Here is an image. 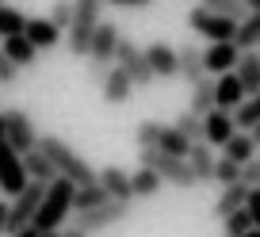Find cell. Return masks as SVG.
I'll use <instances>...</instances> for the list:
<instances>
[{
    "label": "cell",
    "instance_id": "48",
    "mask_svg": "<svg viewBox=\"0 0 260 237\" xmlns=\"http://www.w3.org/2000/svg\"><path fill=\"white\" fill-rule=\"evenodd\" d=\"M42 237H61V233H57V229H50V233H42Z\"/></svg>",
    "mask_w": 260,
    "mask_h": 237
},
{
    "label": "cell",
    "instance_id": "3",
    "mask_svg": "<svg viewBox=\"0 0 260 237\" xmlns=\"http://www.w3.org/2000/svg\"><path fill=\"white\" fill-rule=\"evenodd\" d=\"M138 161H142V168L157 172L161 184H172V188H195V172H191V164H187V157L161 153V149H138Z\"/></svg>",
    "mask_w": 260,
    "mask_h": 237
},
{
    "label": "cell",
    "instance_id": "50",
    "mask_svg": "<svg viewBox=\"0 0 260 237\" xmlns=\"http://www.w3.org/2000/svg\"><path fill=\"white\" fill-rule=\"evenodd\" d=\"M226 237H230V233H226Z\"/></svg>",
    "mask_w": 260,
    "mask_h": 237
},
{
    "label": "cell",
    "instance_id": "45",
    "mask_svg": "<svg viewBox=\"0 0 260 237\" xmlns=\"http://www.w3.org/2000/svg\"><path fill=\"white\" fill-rule=\"evenodd\" d=\"M249 134H252V142H256V146H260V123H256V126H252V130H249Z\"/></svg>",
    "mask_w": 260,
    "mask_h": 237
},
{
    "label": "cell",
    "instance_id": "39",
    "mask_svg": "<svg viewBox=\"0 0 260 237\" xmlns=\"http://www.w3.org/2000/svg\"><path fill=\"white\" fill-rule=\"evenodd\" d=\"M245 211H249L252 226L260 229V188H249V199H245Z\"/></svg>",
    "mask_w": 260,
    "mask_h": 237
},
{
    "label": "cell",
    "instance_id": "23",
    "mask_svg": "<svg viewBox=\"0 0 260 237\" xmlns=\"http://www.w3.org/2000/svg\"><path fill=\"white\" fill-rule=\"evenodd\" d=\"M256 149H260V146L252 142V134H249V130H237L234 138H230L226 146H222V157H226V161H234V164H241V168H245V164H249L252 157H256Z\"/></svg>",
    "mask_w": 260,
    "mask_h": 237
},
{
    "label": "cell",
    "instance_id": "4",
    "mask_svg": "<svg viewBox=\"0 0 260 237\" xmlns=\"http://www.w3.org/2000/svg\"><path fill=\"white\" fill-rule=\"evenodd\" d=\"M100 8H104V0H73V27H69V54L73 57H88L92 35L104 23Z\"/></svg>",
    "mask_w": 260,
    "mask_h": 237
},
{
    "label": "cell",
    "instance_id": "43",
    "mask_svg": "<svg viewBox=\"0 0 260 237\" xmlns=\"http://www.w3.org/2000/svg\"><path fill=\"white\" fill-rule=\"evenodd\" d=\"M8 229V199H0V233Z\"/></svg>",
    "mask_w": 260,
    "mask_h": 237
},
{
    "label": "cell",
    "instance_id": "40",
    "mask_svg": "<svg viewBox=\"0 0 260 237\" xmlns=\"http://www.w3.org/2000/svg\"><path fill=\"white\" fill-rule=\"evenodd\" d=\"M16 77H19V69L12 65V61H8V54L0 50V84H12V81H16Z\"/></svg>",
    "mask_w": 260,
    "mask_h": 237
},
{
    "label": "cell",
    "instance_id": "44",
    "mask_svg": "<svg viewBox=\"0 0 260 237\" xmlns=\"http://www.w3.org/2000/svg\"><path fill=\"white\" fill-rule=\"evenodd\" d=\"M245 8H249V12H260V0H245Z\"/></svg>",
    "mask_w": 260,
    "mask_h": 237
},
{
    "label": "cell",
    "instance_id": "29",
    "mask_svg": "<svg viewBox=\"0 0 260 237\" xmlns=\"http://www.w3.org/2000/svg\"><path fill=\"white\" fill-rule=\"evenodd\" d=\"M104 203H107V191L100 188V180H96V184H84V188L73 191V214L96 211V207H104Z\"/></svg>",
    "mask_w": 260,
    "mask_h": 237
},
{
    "label": "cell",
    "instance_id": "14",
    "mask_svg": "<svg viewBox=\"0 0 260 237\" xmlns=\"http://www.w3.org/2000/svg\"><path fill=\"white\" fill-rule=\"evenodd\" d=\"M119 27L115 23H100V31L92 35V46H88V61H96V65H111L115 61V46H119Z\"/></svg>",
    "mask_w": 260,
    "mask_h": 237
},
{
    "label": "cell",
    "instance_id": "27",
    "mask_svg": "<svg viewBox=\"0 0 260 237\" xmlns=\"http://www.w3.org/2000/svg\"><path fill=\"white\" fill-rule=\"evenodd\" d=\"M214 107H218V104H214V81H207V77H203V81H195L191 84V104H187V111L203 119V115H211Z\"/></svg>",
    "mask_w": 260,
    "mask_h": 237
},
{
    "label": "cell",
    "instance_id": "32",
    "mask_svg": "<svg viewBox=\"0 0 260 237\" xmlns=\"http://www.w3.org/2000/svg\"><path fill=\"white\" fill-rule=\"evenodd\" d=\"M199 8H207V12H218V16H226V19H237V23H241V19L249 16L245 0H199Z\"/></svg>",
    "mask_w": 260,
    "mask_h": 237
},
{
    "label": "cell",
    "instance_id": "34",
    "mask_svg": "<svg viewBox=\"0 0 260 237\" xmlns=\"http://www.w3.org/2000/svg\"><path fill=\"white\" fill-rule=\"evenodd\" d=\"M172 126H176L187 142H203V119H199V115L184 111V115H176V123H172Z\"/></svg>",
    "mask_w": 260,
    "mask_h": 237
},
{
    "label": "cell",
    "instance_id": "21",
    "mask_svg": "<svg viewBox=\"0 0 260 237\" xmlns=\"http://www.w3.org/2000/svg\"><path fill=\"white\" fill-rule=\"evenodd\" d=\"M23 35H27V42H31L35 50H54L57 42H61V31L50 23V16L46 19H27Z\"/></svg>",
    "mask_w": 260,
    "mask_h": 237
},
{
    "label": "cell",
    "instance_id": "36",
    "mask_svg": "<svg viewBox=\"0 0 260 237\" xmlns=\"http://www.w3.org/2000/svg\"><path fill=\"white\" fill-rule=\"evenodd\" d=\"M50 23L57 31H69L73 27V0H54V8H50Z\"/></svg>",
    "mask_w": 260,
    "mask_h": 237
},
{
    "label": "cell",
    "instance_id": "31",
    "mask_svg": "<svg viewBox=\"0 0 260 237\" xmlns=\"http://www.w3.org/2000/svg\"><path fill=\"white\" fill-rule=\"evenodd\" d=\"M27 27V16L19 8H12V4H0V42L12 39V35H23Z\"/></svg>",
    "mask_w": 260,
    "mask_h": 237
},
{
    "label": "cell",
    "instance_id": "25",
    "mask_svg": "<svg viewBox=\"0 0 260 237\" xmlns=\"http://www.w3.org/2000/svg\"><path fill=\"white\" fill-rule=\"evenodd\" d=\"M245 199H249V184H230V188H222L218 203H214V218L226 222L234 211H241V207H245Z\"/></svg>",
    "mask_w": 260,
    "mask_h": 237
},
{
    "label": "cell",
    "instance_id": "9",
    "mask_svg": "<svg viewBox=\"0 0 260 237\" xmlns=\"http://www.w3.org/2000/svg\"><path fill=\"white\" fill-rule=\"evenodd\" d=\"M130 214V203H115V199H107L104 207H96V211H84L77 214L73 229H81V233H104V229L119 226V222H126Z\"/></svg>",
    "mask_w": 260,
    "mask_h": 237
},
{
    "label": "cell",
    "instance_id": "8",
    "mask_svg": "<svg viewBox=\"0 0 260 237\" xmlns=\"http://www.w3.org/2000/svg\"><path fill=\"white\" fill-rule=\"evenodd\" d=\"M115 61H119V69H126V73H130L134 88H149V84L157 81L153 69H149V61H146V50L134 46L130 39H119V46H115Z\"/></svg>",
    "mask_w": 260,
    "mask_h": 237
},
{
    "label": "cell",
    "instance_id": "49",
    "mask_svg": "<svg viewBox=\"0 0 260 237\" xmlns=\"http://www.w3.org/2000/svg\"><path fill=\"white\" fill-rule=\"evenodd\" d=\"M0 4H4V0H0Z\"/></svg>",
    "mask_w": 260,
    "mask_h": 237
},
{
    "label": "cell",
    "instance_id": "18",
    "mask_svg": "<svg viewBox=\"0 0 260 237\" xmlns=\"http://www.w3.org/2000/svg\"><path fill=\"white\" fill-rule=\"evenodd\" d=\"M176 65H180V77H184L187 84L203 81L207 65H203V50L195 46V42H184V46H176Z\"/></svg>",
    "mask_w": 260,
    "mask_h": 237
},
{
    "label": "cell",
    "instance_id": "11",
    "mask_svg": "<svg viewBox=\"0 0 260 237\" xmlns=\"http://www.w3.org/2000/svg\"><path fill=\"white\" fill-rule=\"evenodd\" d=\"M4 138H8V146L16 149L19 157H23V153H31V149H39V134H35L31 115H27V111H19V107L4 111Z\"/></svg>",
    "mask_w": 260,
    "mask_h": 237
},
{
    "label": "cell",
    "instance_id": "15",
    "mask_svg": "<svg viewBox=\"0 0 260 237\" xmlns=\"http://www.w3.org/2000/svg\"><path fill=\"white\" fill-rule=\"evenodd\" d=\"M96 180H100V188L107 191V199H115V203H130V199H134V191H130V172L119 168V164L100 168Z\"/></svg>",
    "mask_w": 260,
    "mask_h": 237
},
{
    "label": "cell",
    "instance_id": "30",
    "mask_svg": "<svg viewBox=\"0 0 260 237\" xmlns=\"http://www.w3.org/2000/svg\"><path fill=\"white\" fill-rule=\"evenodd\" d=\"M130 191H134V199H153L161 191V176L138 164V172H130Z\"/></svg>",
    "mask_w": 260,
    "mask_h": 237
},
{
    "label": "cell",
    "instance_id": "24",
    "mask_svg": "<svg viewBox=\"0 0 260 237\" xmlns=\"http://www.w3.org/2000/svg\"><path fill=\"white\" fill-rule=\"evenodd\" d=\"M23 172H27V180H39V184H46V188L57 180V168L46 161V153H42V149L23 153Z\"/></svg>",
    "mask_w": 260,
    "mask_h": 237
},
{
    "label": "cell",
    "instance_id": "41",
    "mask_svg": "<svg viewBox=\"0 0 260 237\" xmlns=\"http://www.w3.org/2000/svg\"><path fill=\"white\" fill-rule=\"evenodd\" d=\"M104 4H115V8H149L153 0H104Z\"/></svg>",
    "mask_w": 260,
    "mask_h": 237
},
{
    "label": "cell",
    "instance_id": "20",
    "mask_svg": "<svg viewBox=\"0 0 260 237\" xmlns=\"http://www.w3.org/2000/svg\"><path fill=\"white\" fill-rule=\"evenodd\" d=\"M214 104H218L222 111H237V107L245 104V88H241V81H237V73H222L218 81H214Z\"/></svg>",
    "mask_w": 260,
    "mask_h": 237
},
{
    "label": "cell",
    "instance_id": "46",
    "mask_svg": "<svg viewBox=\"0 0 260 237\" xmlns=\"http://www.w3.org/2000/svg\"><path fill=\"white\" fill-rule=\"evenodd\" d=\"M61 237H88V233H81V229H69V233H61Z\"/></svg>",
    "mask_w": 260,
    "mask_h": 237
},
{
    "label": "cell",
    "instance_id": "6",
    "mask_svg": "<svg viewBox=\"0 0 260 237\" xmlns=\"http://www.w3.org/2000/svg\"><path fill=\"white\" fill-rule=\"evenodd\" d=\"M42 195H46V184H39V180H31L23 191H19L16 199L8 203V229L4 233H19L23 226H31L35 222V214H39V203H42Z\"/></svg>",
    "mask_w": 260,
    "mask_h": 237
},
{
    "label": "cell",
    "instance_id": "2",
    "mask_svg": "<svg viewBox=\"0 0 260 237\" xmlns=\"http://www.w3.org/2000/svg\"><path fill=\"white\" fill-rule=\"evenodd\" d=\"M73 191L77 188L65 180V176H57V180L46 188V195H42V203H39V214H35V226H39L42 233L57 229L69 214H73Z\"/></svg>",
    "mask_w": 260,
    "mask_h": 237
},
{
    "label": "cell",
    "instance_id": "33",
    "mask_svg": "<svg viewBox=\"0 0 260 237\" xmlns=\"http://www.w3.org/2000/svg\"><path fill=\"white\" fill-rule=\"evenodd\" d=\"M256 123H260V92H256V96H249L234 111V126H237V130H252Z\"/></svg>",
    "mask_w": 260,
    "mask_h": 237
},
{
    "label": "cell",
    "instance_id": "37",
    "mask_svg": "<svg viewBox=\"0 0 260 237\" xmlns=\"http://www.w3.org/2000/svg\"><path fill=\"white\" fill-rule=\"evenodd\" d=\"M249 229H252V218H249V211H245V207L226 218V233H230V237H245Z\"/></svg>",
    "mask_w": 260,
    "mask_h": 237
},
{
    "label": "cell",
    "instance_id": "1",
    "mask_svg": "<svg viewBox=\"0 0 260 237\" xmlns=\"http://www.w3.org/2000/svg\"><path fill=\"white\" fill-rule=\"evenodd\" d=\"M39 149L46 153V161L57 168V176H65V180L73 184V188H84V184H96V168H92V164L84 161L81 153H73V149L65 146L61 138L46 134V138H39Z\"/></svg>",
    "mask_w": 260,
    "mask_h": 237
},
{
    "label": "cell",
    "instance_id": "47",
    "mask_svg": "<svg viewBox=\"0 0 260 237\" xmlns=\"http://www.w3.org/2000/svg\"><path fill=\"white\" fill-rule=\"evenodd\" d=\"M245 237H260V229H256V226H252V229H249V233H245Z\"/></svg>",
    "mask_w": 260,
    "mask_h": 237
},
{
    "label": "cell",
    "instance_id": "7",
    "mask_svg": "<svg viewBox=\"0 0 260 237\" xmlns=\"http://www.w3.org/2000/svg\"><path fill=\"white\" fill-rule=\"evenodd\" d=\"M187 27H191L195 35L211 39V42H234L237 39V19H226V16H218V12H207V8H199V4L187 12Z\"/></svg>",
    "mask_w": 260,
    "mask_h": 237
},
{
    "label": "cell",
    "instance_id": "22",
    "mask_svg": "<svg viewBox=\"0 0 260 237\" xmlns=\"http://www.w3.org/2000/svg\"><path fill=\"white\" fill-rule=\"evenodd\" d=\"M0 50L8 54V61L16 69H31L35 61H39V50L27 42V35H12V39H4V42H0Z\"/></svg>",
    "mask_w": 260,
    "mask_h": 237
},
{
    "label": "cell",
    "instance_id": "38",
    "mask_svg": "<svg viewBox=\"0 0 260 237\" xmlns=\"http://www.w3.org/2000/svg\"><path fill=\"white\" fill-rule=\"evenodd\" d=\"M241 184H249V188H260V157H252V161L241 168Z\"/></svg>",
    "mask_w": 260,
    "mask_h": 237
},
{
    "label": "cell",
    "instance_id": "42",
    "mask_svg": "<svg viewBox=\"0 0 260 237\" xmlns=\"http://www.w3.org/2000/svg\"><path fill=\"white\" fill-rule=\"evenodd\" d=\"M12 237H42V229H39V226H35V222H31V226H23V229H19V233H12Z\"/></svg>",
    "mask_w": 260,
    "mask_h": 237
},
{
    "label": "cell",
    "instance_id": "19",
    "mask_svg": "<svg viewBox=\"0 0 260 237\" xmlns=\"http://www.w3.org/2000/svg\"><path fill=\"white\" fill-rule=\"evenodd\" d=\"M214 149L207 146V142H191V149H187V164H191L195 172V184H211L214 180Z\"/></svg>",
    "mask_w": 260,
    "mask_h": 237
},
{
    "label": "cell",
    "instance_id": "16",
    "mask_svg": "<svg viewBox=\"0 0 260 237\" xmlns=\"http://www.w3.org/2000/svg\"><path fill=\"white\" fill-rule=\"evenodd\" d=\"M146 61H149V69H153V77H176L180 73V65H176V46H169V42H149L146 46Z\"/></svg>",
    "mask_w": 260,
    "mask_h": 237
},
{
    "label": "cell",
    "instance_id": "12",
    "mask_svg": "<svg viewBox=\"0 0 260 237\" xmlns=\"http://www.w3.org/2000/svg\"><path fill=\"white\" fill-rule=\"evenodd\" d=\"M237 57H241L237 42H211L203 50V65H207V73L222 77V73H234L237 69Z\"/></svg>",
    "mask_w": 260,
    "mask_h": 237
},
{
    "label": "cell",
    "instance_id": "26",
    "mask_svg": "<svg viewBox=\"0 0 260 237\" xmlns=\"http://www.w3.org/2000/svg\"><path fill=\"white\" fill-rule=\"evenodd\" d=\"M234 73H237V81H241V88H245V99L256 96L260 92V54H241Z\"/></svg>",
    "mask_w": 260,
    "mask_h": 237
},
{
    "label": "cell",
    "instance_id": "13",
    "mask_svg": "<svg viewBox=\"0 0 260 237\" xmlns=\"http://www.w3.org/2000/svg\"><path fill=\"white\" fill-rule=\"evenodd\" d=\"M234 134H237L234 111H222V107H214L211 115H203V142H207V146H226Z\"/></svg>",
    "mask_w": 260,
    "mask_h": 237
},
{
    "label": "cell",
    "instance_id": "35",
    "mask_svg": "<svg viewBox=\"0 0 260 237\" xmlns=\"http://www.w3.org/2000/svg\"><path fill=\"white\" fill-rule=\"evenodd\" d=\"M214 184H222V188H230V184H241V164L226 161V157H218L214 161Z\"/></svg>",
    "mask_w": 260,
    "mask_h": 237
},
{
    "label": "cell",
    "instance_id": "28",
    "mask_svg": "<svg viewBox=\"0 0 260 237\" xmlns=\"http://www.w3.org/2000/svg\"><path fill=\"white\" fill-rule=\"evenodd\" d=\"M237 50L241 54H252V50L260 46V12H249V16L237 23Z\"/></svg>",
    "mask_w": 260,
    "mask_h": 237
},
{
    "label": "cell",
    "instance_id": "10",
    "mask_svg": "<svg viewBox=\"0 0 260 237\" xmlns=\"http://www.w3.org/2000/svg\"><path fill=\"white\" fill-rule=\"evenodd\" d=\"M27 184L31 180L23 172V157L8 146V138H0V191H4V199H16Z\"/></svg>",
    "mask_w": 260,
    "mask_h": 237
},
{
    "label": "cell",
    "instance_id": "17",
    "mask_svg": "<svg viewBox=\"0 0 260 237\" xmlns=\"http://www.w3.org/2000/svg\"><path fill=\"white\" fill-rule=\"evenodd\" d=\"M130 92H134V81H130V73H126V69H119V65H115L111 73H107V81L100 84V96H104L111 107L126 104V99H130Z\"/></svg>",
    "mask_w": 260,
    "mask_h": 237
},
{
    "label": "cell",
    "instance_id": "5",
    "mask_svg": "<svg viewBox=\"0 0 260 237\" xmlns=\"http://www.w3.org/2000/svg\"><path fill=\"white\" fill-rule=\"evenodd\" d=\"M134 138H138V149H161V153H176V157H187V149H191V142H187L176 126H165V123H157V119L138 123V134H134Z\"/></svg>",
    "mask_w": 260,
    "mask_h": 237
}]
</instances>
